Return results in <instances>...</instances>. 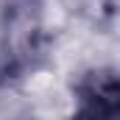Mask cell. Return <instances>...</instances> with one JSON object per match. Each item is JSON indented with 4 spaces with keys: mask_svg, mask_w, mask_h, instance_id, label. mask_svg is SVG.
<instances>
[{
    "mask_svg": "<svg viewBox=\"0 0 120 120\" xmlns=\"http://www.w3.org/2000/svg\"><path fill=\"white\" fill-rule=\"evenodd\" d=\"M70 90L75 112L92 117H120V67L115 61H95L81 67Z\"/></svg>",
    "mask_w": 120,
    "mask_h": 120,
    "instance_id": "1",
    "label": "cell"
},
{
    "mask_svg": "<svg viewBox=\"0 0 120 120\" xmlns=\"http://www.w3.org/2000/svg\"><path fill=\"white\" fill-rule=\"evenodd\" d=\"M8 78V73H6V61H3V56H0V81H6Z\"/></svg>",
    "mask_w": 120,
    "mask_h": 120,
    "instance_id": "2",
    "label": "cell"
},
{
    "mask_svg": "<svg viewBox=\"0 0 120 120\" xmlns=\"http://www.w3.org/2000/svg\"><path fill=\"white\" fill-rule=\"evenodd\" d=\"M39 3H48V0H39Z\"/></svg>",
    "mask_w": 120,
    "mask_h": 120,
    "instance_id": "3",
    "label": "cell"
}]
</instances>
